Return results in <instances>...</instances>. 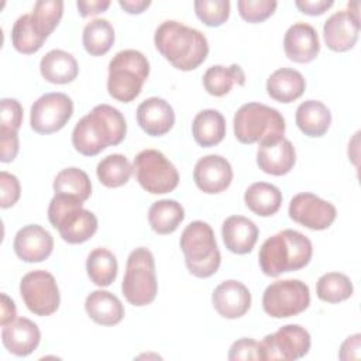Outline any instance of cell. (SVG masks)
<instances>
[{"mask_svg":"<svg viewBox=\"0 0 361 361\" xmlns=\"http://www.w3.org/2000/svg\"><path fill=\"white\" fill-rule=\"evenodd\" d=\"M126 134L127 123L120 110L102 103L76 123L72 131V145L79 154L94 157L110 145H118Z\"/></svg>","mask_w":361,"mask_h":361,"instance_id":"obj_1","label":"cell"},{"mask_svg":"<svg viewBox=\"0 0 361 361\" xmlns=\"http://www.w3.org/2000/svg\"><path fill=\"white\" fill-rule=\"evenodd\" d=\"M154 44L173 68L183 72L200 66L209 54V42L204 34L175 20H166L158 25Z\"/></svg>","mask_w":361,"mask_h":361,"instance_id":"obj_2","label":"cell"},{"mask_svg":"<svg viewBox=\"0 0 361 361\" xmlns=\"http://www.w3.org/2000/svg\"><path fill=\"white\" fill-rule=\"evenodd\" d=\"M312 255V241L300 231L286 228L262 243L258 262L267 276H279L283 272L305 268L310 262Z\"/></svg>","mask_w":361,"mask_h":361,"instance_id":"obj_3","label":"cell"},{"mask_svg":"<svg viewBox=\"0 0 361 361\" xmlns=\"http://www.w3.org/2000/svg\"><path fill=\"white\" fill-rule=\"evenodd\" d=\"M185 264L189 272L197 278L214 275L221 262V254L217 247L214 231L206 221L195 220L182 231L179 240Z\"/></svg>","mask_w":361,"mask_h":361,"instance_id":"obj_4","label":"cell"},{"mask_svg":"<svg viewBox=\"0 0 361 361\" xmlns=\"http://www.w3.org/2000/svg\"><path fill=\"white\" fill-rule=\"evenodd\" d=\"M48 220L68 244H82L97 231V217L83 202L66 195H55L48 206Z\"/></svg>","mask_w":361,"mask_h":361,"instance_id":"obj_5","label":"cell"},{"mask_svg":"<svg viewBox=\"0 0 361 361\" xmlns=\"http://www.w3.org/2000/svg\"><path fill=\"white\" fill-rule=\"evenodd\" d=\"M149 75L147 56L137 49L117 52L109 63V94L123 103L133 102L142 90Z\"/></svg>","mask_w":361,"mask_h":361,"instance_id":"obj_6","label":"cell"},{"mask_svg":"<svg viewBox=\"0 0 361 361\" xmlns=\"http://www.w3.org/2000/svg\"><path fill=\"white\" fill-rule=\"evenodd\" d=\"M233 126L241 144H259L285 134L283 116L276 109L257 102L243 104L234 114Z\"/></svg>","mask_w":361,"mask_h":361,"instance_id":"obj_7","label":"cell"},{"mask_svg":"<svg viewBox=\"0 0 361 361\" xmlns=\"http://www.w3.org/2000/svg\"><path fill=\"white\" fill-rule=\"evenodd\" d=\"M121 292L133 306H145L154 302L158 293L155 261L145 247L133 250L127 258Z\"/></svg>","mask_w":361,"mask_h":361,"instance_id":"obj_8","label":"cell"},{"mask_svg":"<svg viewBox=\"0 0 361 361\" xmlns=\"http://www.w3.org/2000/svg\"><path fill=\"white\" fill-rule=\"evenodd\" d=\"M133 172L141 188L152 195L169 193L179 183L178 169L158 149L138 152L133 162Z\"/></svg>","mask_w":361,"mask_h":361,"instance_id":"obj_9","label":"cell"},{"mask_svg":"<svg viewBox=\"0 0 361 361\" xmlns=\"http://www.w3.org/2000/svg\"><path fill=\"white\" fill-rule=\"evenodd\" d=\"M310 305L309 286L299 279H283L268 285L262 295L264 312L274 319H285L305 312Z\"/></svg>","mask_w":361,"mask_h":361,"instance_id":"obj_10","label":"cell"},{"mask_svg":"<svg viewBox=\"0 0 361 361\" xmlns=\"http://www.w3.org/2000/svg\"><path fill=\"white\" fill-rule=\"evenodd\" d=\"M20 295L27 309L37 316H51L61 303L56 281L44 269L31 271L21 278Z\"/></svg>","mask_w":361,"mask_h":361,"instance_id":"obj_11","label":"cell"},{"mask_svg":"<svg viewBox=\"0 0 361 361\" xmlns=\"http://www.w3.org/2000/svg\"><path fill=\"white\" fill-rule=\"evenodd\" d=\"M73 114L72 99L61 92L45 93L31 106L30 124L38 134H52L65 127Z\"/></svg>","mask_w":361,"mask_h":361,"instance_id":"obj_12","label":"cell"},{"mask_svg":"<svg viewBox=\"0 0 361 361\" xmlns=\"http://www.w3.org/2000/svg\"><path fill=\"white\" fill-rule=\"evenodd\" d=\"M264 361L268 360H299L305 357L310 350V334L299 324L282 326L272 334L264 337L259 341Z\"/></svg>","mask_w":361,"mask_h":361,"instance_id":"obj_13","label":"cell"},{"mask_svg":"<svg viewBox=\"0 0 361 361\" xmlns=\"http://www.w3.org/2000/svg\"><path fill=\"white\" fill-rule=\"evenodd\" d=\"M288 214L293 221L306 228L326 230L334 223L337 210L330 202L313 193L302 192L290 199Z\"/></svg>","mask_w":361,"mask_h":361,"instance_id":"obj_14","label":"cell"},{"mask_svg":"<svg viewBox=\"0 0 361 361\" xmlns=\"http://www.w3.org/2000/svg\"><path fill=\"white\" fill-rule=\"evenodd\" d=\"M360 3H348V10L333 13L323 25V37L329 49L334 52H345L351 49L360 34Z\"/></svg>","mask_w":361,"mask_h":361,"instance_id":"obj_15","label":"cell"},{"mask_svg":"<svg viewBox=\"0 0 361 361\" xmlns=\"http://www.w3.org/2000/svg\"><path fill=\"white\" fill-rule=\"evenodd\" d=\"M193 180L202 192L216 195L230 186L233 180V168L221 155H204L195 165Z\"/></svg>","mask_w":361,"mask_h":361,"instance_id":"obj_16","label":"cell"},{"mask_svg":"<svg viewBox=\"0 0 361 361\" xmlns=\"http://www.w3.org/2000/svg\"><path fill=\"white\" fill-rule=\"evenodd\" d=\"M295 162L296 151L288 138L278 137L258 144L257 165L262 172L274 176H282L290 172Z\"/></svg>","mask_w":361,"mask_h":361,"instance_id":"obj_17","label":"cell"},{"mask_svg":"<svg viewBox=\"0 0 361 361\" xmlns=\"http://www.w3.org/2000/svg\"><path fill=\"white\" fill-rule=\"evenodd\" d=\"M13 248L24 262H42L54 250V238L39 224H27L16 233Z\"/></svg>","mask_w":361,"mask_h":361,"instance_id":"obj_18","label":"cell"},{"mask_svg":"<svg viewBox=\"0 0 361 361\" xmlns=\"http://www.w3.org/2000/svg\"><path fill=\"white\" fill-rule=\"evenodd\" d=\"M212 303L221 317L238 319L248 312L251 306V293L243 282L227 279L214 288Z\"/></svg>","mask_w":361,"mask_h":361,"instance_id":"obj_19","label":"cell"},{"mask_svg":"<svg viewBox=\"0 0 361 361\" xmlns=\"http://www.w3.org/2000/svg\"><path fill=\"white\" fill-rule=\"evenodd\" d=\"M283 51L286 56L298 63H307L316 59L320 52L317 31L307 23H295L283 37Z\"/></svg>","mask_w":361,"mask_h":361,"instance_id":"obj_20","label":"cell"},{"mask_svg":"<svg viewBox=\"0 0 361 361\" xmlns=\"http://www.w3.org/2000/svg\"><path fill=\"white\" fill-rule=\"evenodd\" d=\"M1 341L8 353L17 357H27L37 350L41 341V331L32 320L16 317L3 326Z\"/></svg>","mask_w":361,"mask_h":361,"instance_id":"obj_21","label":"cell"},{"mask_svg":"<svg viewBox=\"0 0 361 361\" xmlns=\"http://www.w3.org/2000/svg\"><path fill=\"white\" fill-rule=\"evenodd\" d=\"M137 123L148 135L161 137L173 127L175 113L172 106L161 97H148L137 107Z\"/></svg>","mask_w":361,"mask_h":361,"instance_id":"obj_22","label":"cell"},{"mask_svg":"<svg viewBox=\"0 0 361 361\" xmlns=\"http://www.w3.org/2000/svg\"><path fill=\"white\" fill-rule=\"evenodd\" d=\"M258 227L244 216H230L223 221L221 237L228 251L243 255L252 251L258 240Z\"/></svg>","mask_w":361,"mask_h":361,"instance_id":"obj_23","label":"cell"},{"mask_svg":"<svg viewBox=\"0 0 361 361\" xmlns=\"http://www.w3.org/2000/svg\"><path fill=\"white\" fill-rule=\"evenodd\" d=\"M87 316L97 324L114 326L124 317V306L121 300L109 290H93L85 300Z\"/></svg>","mask_w":361,"mask_h":361,"instance_id":"obj_24","label":"cell"},{"mask_svg":"<svg viewBox=\"0 0 361 361\" xmlns=\"http://www.w3.org/2000/svg\"><path fill=\"white\" fill-rule=\"evenodd\" d=\"M306 89L303 75L292 68H279L267 80V93L279 103H292L298 100Z\"/></svg>","mask_w":361,"mask_h":361,"instance_id":"obj_25","label":"cell"},{"mask_svg":"<svg viewBox=\"0 0 361 361\" xmlns=\"http://www.w3.org/2000/svg\"><path fill=\"white\" fill-rule=\"evenodd\" d=\"M42 78L55 85H66L76 79L79 66L75 56L62 49H51L39 62Z\"/></svg>","mask_w":361,"mask_h":361,"instance_id":"obj_26","label":"cell"},{"mask_svg":"<svg viewBox=\"0 0 361 361\" xmlns=\"http://www.w3.org/2000/svg\"><path fill=\"white\" fill-rule=\"evenodd\" d=\"M299 130L307 137H322L331 124V113L329 107L319 100L302 102L295 114Z\"/></svg>","mask_w":361,"mask_h":361,"instance_id":"obj_27","label":"cell"},{"mask_svg":"<svg viewBox=\"0 0 361 361\" xmlns=\"http://www.w3.org/2000/svg\"><path fill=\"white\" fill-rule=\"evenodd\" d=\"M195 141L204 148L220 144L226 135V120L219 110L206 109L199 111L192 121Z\"/></svg>","mask_w":361,"mask_h":361,"instance_id":"obj_28","label":"cell"},{"mask_svg":"<svg viewBox=\"0 0 361 361\" xmlns=\"http://www.w3.org/2000/svg\"><path fill=\"white\" fill-rule=\"evenodd\" d=\"M245 206L261 217L275 214L282 204V192L278 186L268 182H255L244 193Z\"/></svg>","mask_w":361,"mask_h":361,"instance_id":"obj_29","label":"cell"},{"mask_svg":"<svg viewBox=\"0 0 361 361\" xmlns=\"http://www.w3.org/2000/svg\"><path fill=\"white\" fill-rule=\"evenodd\" d=\"M202 83L209 94L221 97L227 94L234 85L244 86L245 73L237 63H231L230 66L213 65L204 72Z\"/></svg>","mask_w":361,"mask_h":361,"instance_id":"obj_30","label":"cell"},{"mask_svg":"<svg viewBox=\"0 0 361 361\" xmlns=\"http://www.w3.org/2000/svg\"><path fill=\"white\" fill-rule=\"evenodd\" d=\"M185 219L183 206L172 199L157 200L148 210V221L151 228L158 234H171Z\"/></svg>","mask_w":361,"mask_h":361,"instance_id":"obj_31","label":"cell"},{"mask_svg":"<svg viewBox=\"0 0 361 361\" xmlns=\"http://www.w3.org/2000/svg\"><path fill=\"white\" fill-rule=\"evenodd\" d=\"M82 42L86 52L92 56H102L114 44V28L106 18H94L83 28Z\"/></svg>","mask_w":361,"mask_h":361,"instance_id":"obj_32","label":"cell"},{"mask_svg":"<svg viewBox=\"0 0 361 361\" xmlns=\"http://www.w3.org/2000/svg\"><path fill=\"white\" fill-rule=\"evenodd\" d=\"M117 259L111 251L107 248H94L89 252L86 259V271L90 281L100 286H109L114 282L117 276Z\"/></svg>","mask_w":361,"mask_h":361,"instance_id":"obj_33","label":"cell"},{"mask_svg":"<svg viewBox=\"0 0 361 361\" xmlns=\"http://www.w3.org/2000/svg\"><path fill=\"white\" fill-rule=\"evenodd\" d=\"M55 195H66L86 202L92 195V182L87 173L79 168L71 166L59 171L54 179Z\"/></svg>","mask_w":361,"mask_h":361,"instance_id":"obj_34","label":"cell"},{"mask_svg":"<svg viewBox=\"0 0 361 361\" xmlns=\"http://www.w3.org/2000/svg\"><path fill=\"white\" fill-rule=\"evenodd\" d=\"M133 173V165L121 154H110L104 157L96 168V175L106 188H120L126 185Z\"/></svg>","mask_w":361,"mask_h":361,"instance_id":"obj_35","label":"cell"},{"mask_svg":"<svg viewBox=\"0 0 361 361\" xmlns=\"http://www.w3.org/2000/svg\"><path fill=\"white\" fill-rule=\"evenodd\" d=\"M351 279L341 272L323 274L316 283V295L327 303H338L347 300L353 295Z\"/></svg>","mask_w":361,"mask_h":361,"instance_id":"obj_36","label":"cell"},{"mask_svg":"<svg viewBox=\"0 0 361 361\" xmlns=\"http://www.w3.org/2000/svg\"><path fill=\"white\" fill-rule=\"evenodd\" d=\"M45 38L35 30L31 14H23L18 17L11 28V44L20 54L31 55L41 49Z\"/></svg>","mask_w":361,"mask_h":361,"instance_id":"obj_37","label":"cell"},{"mask_svg":"<svg viewBox=\"0 0 361 361\" xmlns=\"http://www.w3.org/2000/svg\"><path fill=\"white\" fill-rule=\"evenodd\" d=\"M31 14L32 24L38 34L45 39L59 24L63 14V1L61 0H38Z\"/></svg>","mask_w":361,"mask_h":361,"instance_id":"obj_38","label":"cell"},{"mask_svg":"<svg viewBox=\"0 0 361 361\" xmlns=\"http://www.w3.org/2000/svg\"><path fill=\"white\" fill-rule=\"evenodd\" d=\"M197 18L207 27H219L228 20V0H196L193 3Z\"/></svg>","mask_w":361,"mask_h":361,"instance_id":"obj_39","label":"cell"},{"mask_svg":"<svg viewBox=\"0 0 361 361\" xmlns=\"http://www.w3.org/2000/svg\"><path fill=\"white\" fill-rule=\"evenodd\" d=\"M278 3L275 0H238V14L248 23H262L269 18Z\"/></svg>","mask_w":361,"mask_h":361,"instance_id":"obj_40","label":"cell"},{"mask_svg":"<svg viewBox=\"0 0 361 361\" xmlns=\"http://www.w3.org/2000/svg\"><path fill=\"white\" fill-rule=\"evenodd\" d=\"M0 130L18 133L23 124V107L17 99L3 97L0 100Z\"/></svg>","mask_w":361,"mask_h":361,"instance_id":"obj_41","label":"cell"},{"mask_svg":"<svg viewBox=\"0 0 361 361\" xmlns=\"http://www.w3.org/2000/svg\"><path fill=\"white\" fill-rule=\"evenodd\" d=\"M228 360L238 361V360H261L264 361V354L261 344L250 337H243L234 341L228 350Z\"/></svg>","mask_w":361,"mask_h":361,"instance_id":"obj_42","label":"cell"},{"mask_svg":"<svg viewBox=\"0 0 361 361\" xmlns=\"http://www.w3.org/2000/svg\"><path fill=\"white\" fill-rule=\"evenodd\" d=\"M0 190H1V196H0V206L1 209H8L11 206H14L21 195V188H20V182L17 179L16 175L1 171L0 172Z\"/></svg>","mask_w":361,"mask_h":361,"instance_id":"obj_43","label":"cell"},{"mask_svg":"<svg viewBox=\"0 0 361 361\" xmlns=\"http://www.w3.org/2000/svg\"><path fill=\"white\" fill-rule=\"evenodd\" d=\"M18 154V133L0 130V161L11 162Z\"/></svg>","mask_w":361,"mask_h":361,"instance_id":"obj_44","label":"cell"},{"mask_svg":"<svg viewBox=\"0 0 361 361\" xmlns=\"http://www.w3.org/2000/svg\"><path fill=\"white\" fill-rule=\"evenodd\" d=\"M360 348H361V334L355 333L353 336H348L340 347L338 351V358L341 361H348V360H360Z\"/></svg>","mask_w":361,"mask_h":361,"instance_id":"obj_45","label":"cell"},{"mask_svg":"<svg viewBox=\"0 0 361 361\" xmlns=\"http://www.w3.org/2000/svg\"><path fill=\"white\" fill-rule=\"evenodd\" d=\"M334 1L331 0H296L295 6L307 16H320L324 11H327Z\"/></svg>","mask_w":361,"mask_h":361,"instance_id":"obj_46","label":"cell"},{"mask_svg":"<svg viewBox=\"0 0 361 361\" xmlns=\"http://www.w3.org/2000/svg\"><path fill=\"white\" fill-rule=\"evenodd\" d=\"M76 7L82 17H90L106 11L110 7L109 0H78Z\"/></svg>","mask_w":361,"mask_h":361,"instance_id":"obj_47","label":"cell"},{"mask_svg":"<svg viewBox=\"0 0 361 361\" xmlns=\"http://www.w3.org/2000/svg\"><path fill=\"white\" fill-rule=\"evenodd\" d=\"M16 316H17V310L13 299H10L6 293H1V317H0L1 327L10 323L11 320H14Z\"/></svg>","mask_w":361,"mask_h":361,"instance_id":"obj_48","label":"cell"},{"mask_svg":"<svg viewBox=\"0 0 361 361\" xmlns=\"http://www.w3.org/2000/svg\"><path fill=\"white\" fill-rule=\"evenodd\" d=\"M118 6L128 14H140L151 6L149 0H120Z\"/></svg>","mask_w":361,"mask_h":361,"instance_id":"obj_49","label":"cell"}]
</instances>
